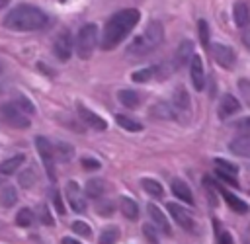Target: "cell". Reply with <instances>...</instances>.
Listing matches in <instances>:
<instances>
[{"label":"cell","instance_id":"obj_1","mask_svg":"<svg viewBox=\"0 0 250 244\" xmlns=\"http://www.w3.org/2000/svg\"><path fill=\"white\" fill-rule=\"evenodd\" d=\"M141 20V12L137 8H125V10H119L117 14H113L105 25H104V31L100 35V45L104 51H109L113 47H117L129 33L131 29L139 23Z\"/></svg>","mask_w":250,"mask_h":244},{"label":"cell","instance_id":"obj_2","mask_svg":"<svg viewBox=\"0 0 250 244\" xmlns=\"http://www.w3.org/2000/svg\"><path fill=\"white\" fill-rule=\"evenodd\" d=\"M49 23V16L31 4H18L4 18V27L12 31H37Z\"/></svg>","mask_w":250,"mask_h":244},{"label":"cell","instance_id":"obj_3","mask_svg":"<svg viewBox=\"0 0 250 244\" xmlns=\"http://www.w3.org/2000/svg\"><path fill=\"white\" fill-rule=\"evenodd\" d=\"M164 39V27L158 20L148 21V25L145 27V31L141 35H137L133 39V43L127 47V55L129 57H145L150 51H154Z\"/></svg>","mask_w":250,"mask_h":244},{"label":"cell","instance_id":"obj_4","mask_svg":"<svg viewBox=\"0 0 250 244\" xmlns=\"http://www.w3.org/2000/svg\"><path fill=\"white\" fill-rule=\"evenodd\" d=\"M100 41V29L96 23H86L76 35V53L80 59H88Z\"/></svg>","mask_w":250,"mask_h":244},{"label":"cell","instance_id":"obj_5","mask_svg":"<svg viewBox=\"0 0 250 244\" xmlns=\"http://www.w3.org/2000/svg\"><path fill=\"white\" fill-rule=\"evenodd\" d=\"M35 148H37V154L45 166V172H47V178L51 182L57 180V172H55V146L51 144V141L47 137H35Z\"/></svg>","mask_w":250,"mask_h":244},{"label":"cell","instance_id":"obj_6","mask_svg":"<svg viewBox=\"0 0 250 244\" xmlns=\"http://www.w3.org/2000/svg\"><path fill=\"white\" fill-rule=\"evenodd\" d=\"M0 117H2L10 127H14V129H27V127L31 125L29 117H27L23 111H20L16 103H2V105H0Z\"/></svg>","mask_w":250,"mask_h":244},{"label":"cell","instance_id":"obj_7","mask_svg":"<svg viewBox=\"0 0 250 244\" xmlns=\"http://www.w3.org/2000/svg\"><path fill=\"white\" fill-rule=\"evenodd\" d=\"M64 195L74 213H86V195L76 182H68L64 185Z\"/></svg>","mask_w":250,"mask_h":244},{"label":"cell","instance_id":"obj_8","mask_svg":"<svg viewBox=\"0 0 250 244\" xmlns=\"http://www.w3.org/2000/svg\"><path fill=\"white\" fill-rule=\"evenodd\" d=\"M53 53L62 62L70 59V55H72V37H70V31L68 29H61V33L55 37Z\"/></svg>","mask_w":250,"mask_h":244},{"label":"cell","instance_id":"obj_9","mask_svg":"<svg viewBox=\"0 0 250 244\" xmlns=\"http://www.w3.org/2000/svg\"><path fill=\"white\" fill-rule=\"evenodd\" d=\"M76 111H78V117L84 121L86 127H90V129H94V131H105V129H107L105 119L100 117L98 113H94V111H92L90 107H86L82 102L76 103Z\"/></svg>","mask_w":250,"mask_h":244},{"label":"cell","instance_id":"obj_10","mask_svg":"<svg viewBox=\"0 0 250 244\" xmlns=\"http://www.w3.org/2000/svg\"><path fill=\"white\" fill-rule=\"evenodd\" d=\"M209 53L213 55V59H215L223 68H232V64H234V61H236V55H234L232 47L223 45V43H211Z\"/></svg>","mask_w":250,"mask_h":244},{"label":"cell","instance_id":"obj_11","mask_svg":"<svg viewBox=\"0 0 250 244\" xmlns=\"http://www.w3.org/2000/svg\"><path fill=\"white\" fill-rule=\"evenodd\" d=\"M172 107H174V111H176V119H180L182 115H186V117L189 115V111H191V102H189V94L186 92L184 86H180V88L174 90Z\"/></svg>","mask_w":250,"mask_h":244},{"label":"cell","instance_id":"obj_12","mask_svg":"<svg viewBox=\"0 0 250 244\" xmlns=\"http://www.w3.org/2000/svg\"><path fill=\"white\" fill-rule=\"evenodd\" d=\"M166 209H168V213L172 215V219L184 228V230H193L195 228V223H193V217L184 209V207H180L178 203H168L166 205Z\"/></svg>","mask_w":250,"mask_h":244},{"label":"cell","instance_id":"obj_13","mask_svg":"<svg viewBox=\"0 0 250 244\" xmlns=\"http://www.w3.org/2000/svg\"><path fill=\"white\" fill-rule=\"evenodd\" d=\"M189 76H191V84L197 92L205 88V70H203V61L199 55H193V59L189 62Z\"/></svg>","mask_w":250,"mask_h":244},{"label":"cell","instance_id":"obj_14","mask_svg":"<svg viewBox=\"0 0 250 244\" xmlns=\"http://www.w3.org/2000/svg\"><path fill=\"white\" fill-rule=\"evenodd\" d=\"M215 172H217V176H219L223 182H227V183H230V185H236L238 168H236L234 164H230V162H227V160H223V158H217V160H215Z\"/></svg>","mask_w":250,"mask_h":244},{"label":"cell","instance_id":"obj_15","mask_svg":"<svg viewBox=\"0 0 250 244\" xmlns=\"http://www.w3.org/2000/svg\"><path fill=\"white\" fill-rule=\"evenodd\" d=\"M193 43L189 41V39H184L180 45H178V49H176V55H174V66L176 68H182V66H186L188 62H191V59H193Z\"/></svg>","mask_w":250,"mask_h":244},{"label":"cell","instance_id":"obj_16","mask_svg":"<svg viewBox=\"0 0 250 244\" xmlns=\"http://www.w3.org/2000/svg\"><path fill=\"white\" fill-rule=\"evenodd\" d=\"M146 211H148V217L152 219V224H154L160 232H164V234H172V226H170V223H168L164 211H160L154 203H148Z\"/></svg>","mask_w":250,"mask_h":244},{"label":"cell","instance_id":"obj_17","mask_svg":"<svg viewBox=\"0 0 250 244\" xmlns=\"http://www.w3.org/2000/svg\"><path fill=\"white\" fill-rule=\"evenodd\" d=\"M238 109H240V102H238L232 94H225V96L221 98V102H219L217 113H219L221 119H227V117H230L232 113H236Z\"/></svg>","mask_w":250,"mask_h":244},{"label":"cell","instance_id":"obj_18","mask_svg":"<svg viewBox=\"0 0 250 244\" xmlns=\"http://www.w3.org/2000/svg\"><path fill=\"white\" fill-rule=\"evenodd\" d=\"M232 20L238 27H244L250 21V2L248 0H236L232 6Z\"/></svg>","mask_w":250,"mask_h":244},{"label":"cell","instance_id":"obj_19","mask_svg":"<svg viewBox=\"0 0 250 244\" xmlns=\"http://www.w3.org/2000/svg\"><path fill=\"white\" fill-rule=\"evenodd\" d=\"M23 160H25V156L23 154H16V156H12V158H8V160H4L2 164H0V183L4 182V180H8L21 164H23Z\"/></svg>","mask_w":250,"mask_h":244},{"label":"cell","instance_id":"obj_20","mask_svg":"<svg viewBox=\"0 0 250 244\" xmlns=\"http://www.w3.org/2000/svg\"><path fill=\"white\" fill-rule=\"evenodd\" d=\"M229 148L236 156H250V135H238L230 141Z\"/></svg>","mask_w":250,"mask_h":244},{"label":"cell","instance_id":"obj_21","mask_svg":"<svg viewBox=\"0 0 250 244\" xmlns=\"http://www.w3.org/2000/svg\"><path fill=\"white\" fill-rule=\"evenodd\" d=\"M219 191H221V195H223V199L227 201V205L234 211V213H238V215H244V213H248V205L240 199V197H236L234 193H230V191H227V189H223V187H219Z\"/></svg>","mask_w":250,"mask_h":244},{"label":"cell","instance_id":"obj_22","mask_svg":"<svg viewBox=\"0 0 250 244\" xmlns=\"http://www.w3.org/2000/svg\"><path fill=\"white\" fill-rule=\"evenodd\" d=\"M172 193L180 199V201H184V203H193V195H191V189H189V185L184 182V180H174L172 182Z\"/></svg>","mask_w":250,"mask_h":244},{"label":"cell","instance_id":"obj_23","mask_svg":"<svg viewBox=\"0 0 250 244\" xmlns=\"http://www.w3.org/2000/svg\"><path fill=\"white\" fill-rule=\"evenodd\" d=\"M84 193H86V197L100 199V197L105 193V183H104V180H100V178L88 180V182H86V187H84Z\"/></svg>","mask_w":250,"mask_h":244},{"label":"cell","instance_id":"obj_24","mask_svg":"<svg viewBox=\"0 0 250 244\" xmlns=\"http://www.w3.org/2000/svg\"><path fill=\"white\" fill-rule=\"evenodd\" d=\"M150 113L156 117V119H176V111L172 107V103L168 102H156L150 109Z\"/></svg>","mask_w":250,"mask_h":244},{"label":"cell","instance_id":"obj_25","mask_svg":"<svg viewBox=\"0 0 250 244\" xmlns=\"http://www.w3.org/2000/svg\"><path fill=\"white\" fill-rule=\"evenodd\" d=\"M119 211L127 217V219H131V221H135L137 217H139V205L131 199V197H119Z\"/></svg>","mask_w":250,"mask_h":244},{"label":"cell","instance_id":"obj_26","mask_svg":"<svg viewBox=\"0 0 250 244\" xmlns=\"http://www.w3.org/2000/svg\"><path fill=\"white\" fill-rule=\"evenodd\" d=\"M117 100H119L125 107H129V109H135V107H139V103H141V96H139L137 92H133V90H119V92H117Z\"/></svg>","mask_w":250,"mask_h":244},{"label":"cell","instance_id":"obj_27","mask_svg":"<svg viewBox=\"0 0 250 244\" xmlns=\"http://www.w3.org/2000/svg\"><path fill=\"white\" fill-rule=\"evenodd\" d=\"M141 185H143V189H145L150 197H154V199H160V197L164 195V187L160 185V182H156V180H152V178H145V180L141 182Z\"/></svg>","mask_w":250,"mask_h":244},{"label":"cell","instance_id":"obj_28","mask_svg":"<svg viewBox=\"0 0 250 244\" xmlns=\"http://www.w3.org/2000/svg\"><path fill=\"white\" fill-rule=\"evenodd\" d=\"M115 123L119 125V127H123L125 131H133V133H137V131H143V125L137 121V119H133V117H129V115H115Z\"/></svg>","mask_w":250,"mask_h":244},{"label":"cell","instance_id":"obj_29","mask_svg":"<svg viewBox=\"0 0 250 244\" xmlns=\"http://www.w3.org/2000/svg\"><path fill=\"white\" fill-rule=\"evenodd\" d=\"M117 238H119V230H117V226H105V228L102 230V234H100L98 244H115Z\"/></svg>","mask_w":250,"mask_h":244},{"label":"cell","instance_id":"obj_30","mask_svg":"<svg viewBox=\"0 0 250 244\" xmlns=\"http://www.w3.org/2000/svg\"><path fill=\"white\" fill-rule=\"evenodd\" d=\"M16 201H18V193H16V189L12 185H8V187H4L0 191V203H2V207H12V205H16Z\"/></svg>","mask_w":250,"mask_h":244},{"label":"cell","instance_id":"obj_31","mask_svg":"<svg viewBox=\"0 0 250 244\" xmlns=\"http://www.w3.org/2000/svg\"><path fill=\"white\" fill-rule=\"evenodd\" d=\"M33 211L31 209H27V207H23V209H20L18 211V215H16V224L18 226H31L33 224Z\"/></svg>","mask_w":250,"mask_h":244},{"label":"cell","instance_id":"obj_32","mask_svg":"<svg viewBox=\"0 0 250 244\" xmlns=\"http://www.w3.org/2000/svg\"><path fill=\"white\" fill-rule=\"evenodd\" d=\"M14 103H16V105H18V109H20V111H23L25 115H33V113H35V105L29 102V98H25V96H21V94H18V96H16Z\"/></svg>","mask_w":250,"mask_h":244},{"label":"cell","instance_id":"obj_33","mask_svg":"<svg viewBox=\"0 0 250 244\" xmlns=\"http://www.w3.org/2000/svg\"><path fill=\"white\" fill-rule=\"evenodd\" d=\"M72 154H74V148H72L68 142H57V144H55V156H59L62 162L70 160Z\"/></svg>","mask_w":250,"mask_h":244},{"label":"cell","instance_id":"obj_34","mask_svg":"<svg viewBox=\"0 0 250 244\" xmlns=\"http://www.w3.org/2000/svg\"><path fill=\"white\" fill-rule=\"evenodd\" d=\"M154 74H156L154 66H146V68L135 70V72L131 74V80H133V82H148V80H150Z\"/></svg>","mask_w":250,"mask_h":244},{"label":"cell","instance_id":"obj_35","mask_svg":"<svg viewBox=\"0 0 250 244\" xmlns=\"http://www.w3.org/2000/svg\"><path fill=\"white\" fill-rule=\"evenodd\" d=\"M197 29H199V41H201V45L205 49H209L211 45H209V25H207V21L205 20H199L197 21Z\"/></svg>","mask_w":250,"mask_h":244},{"label":"cell","instance_id":"obj_36","mask_svg":"<svg viewBox=\"0 0 250 244\" xmlns=\"http://www.w3.org/2000/svg\"><path fill=\"white\" fill-rule=\"evenodd\" d=\"M72 230H74L76 234H80V236H86V238L92 234L90 224H88V223H84V221H74V223H72Z\"/></svg>","mask_w":250,"mask_h":244},{"label":"cell","instance_id":"obj_37","mask_svg":"<svg viewBox=\"0 0 250 244\" xmlns=\"http://www.w3.org/2000/svg\"><path fill=\"white\" fill-rule=\"evenodd\" d=\"M51 201H53V205H55V209H57L59 215H64V213H66V211H64V205H62V199H61V193H59L57 189L51 191Z\"/></svg>","mask_w":250,"mask_h":244},{"label":"cell","instance_id":"obj_38","mask_svg":"<svg viewBox=\"0 0 250 244\" xmlns=\"http://www.w3.org/2000/svg\"><path fill=\"white\" fill-rule=\"evenodd\" d=\"M143 232H145V236H146L152 244H158V234H156V226H154V224H148V223H146V224L143 226Z\"/></svg>","mask_w":250,"mask_h":244},{"label":"cell","instance_id":"obj_39","mask_svg":"<svg viewBox=\"0 0 250 244\" xmlns=\"http://www.w3.org/2000/svg\"><path fill=\"white\" fill-rule=\"evenodd\" d=\"M234 129H236V131H240L242 135H250V115H248V117L238 119V121L234 123Z\"/></svg>","mask_w":250,"mask_h":244},{"label":"cell","instance_id":"obj_40","mask_svg":"<svg viewBox=\"0 0 250 244\" xmlns=\"http://www.w3.org/2000/svg\"><path fill=\"white\" fill-rule=\"evenodd\" d=\"M20 185H23V187L33 185V172H31V170H27V172H21V174H20Z\"/></svg>","mask_w":250,"mask_h":244},{"label":"cell","instance_id":"obj_41","mask_svg":"<svg viewBox=\"0 0 250 244\" xmlns=\"http://www.w3.org/2000/svg\"><path fill=\"white\" fill-rule=\"evenodd\" d=\"M82 168L84 170H98L100 168V162L96 158H82Z\"/></svg>","mask_w":250,"mask_h":244},{"label":"cell","instance_id":"obj_42","mask_svg":"<svg viewBox=\"0 0 250 244\" xmlns=\"http://www.w3.org/2000/svg\"><path fill=\"white\" fill-rule=\"evenodd\" d=\"M39 219H41L45 224H53V217H51V213H49V209H47L45 205H41V209H39Z\"/></svg>","mask_w":250,"mask_h":244},{"label":"cell","instance_id":"obj_43","mask_svg":"<svg viewBox=\"0 0 250 244\" xmlns=\"http://www.w3.org/2000/svg\"><path fill=\"white\" fill-rule=\"evenodd\" d=\"M240 29H242V35H240V39H242L244 47H246V49H250V21H248L244 27H240Z\"/></svg>","mask_w":250,"mask_h":244},{"label":"cell","instance_id":"obj_44","mask_svg":"<svg viewBox=\"0 0 250 244\" xmlns=\"http://www.w3.org/2000/svg\"><path fill=\"white\" fill-rule=\"evenodd\" d=\"M98 213L100 215H111V203H104V205H98Z\"/></svg>","mask_w":250,"mask_h":244},{"label":"cell","instance_id":"obj_45","mask_svg":"<svg viewBox=\"0 0 250 244\" xmlns=\"http://www.w3.org/2000/svg\"><path fill=\"white\" fill-rule=\"evenodd\" d=\"M219 244H234V240H232L230 232H223V234H221V240H219Z\"/></svg>","mask_w":250,"mask_h":244},{"label":"cell","instance_id":"obj_46","mask_svg":"<svg viewBox=\"0 0 250 244\" xmlns=\"http://www.w3.org/2000/svg\"><path fill=\"white\" fill-rule=\"evenodd\" d=\"M61 244H80L78 240H74V238H68V236H64L62 240H61Z\"/></svg>","mask_w":250,"mask_h":244},{"label":"cell","instance_id":"obj_47","mask_svg":"<svg viewBox=\"0 0 250 244\" xmlns=\"http://www.w3.org/2000/svg\"><path fill=\"white\" fill-rule=\"evenodd\" d=\"M8 4H10V0H0V10H2V8H6Z\"/></svg>","mask_w":250,"mask_h":244},{"label":"cell","instance_id":"obj_48","mask_svg":"<svg viewBox=\"0 0 250 244\" xmlns=\"http://www.w3.org/2000/svg\"><path fill=\"white\" fill-rule=\"evenodd\" d=\"M0 72H2V64H0Z\"/></svg>","mask_w":250,"mask_h":244}]
</instances>
